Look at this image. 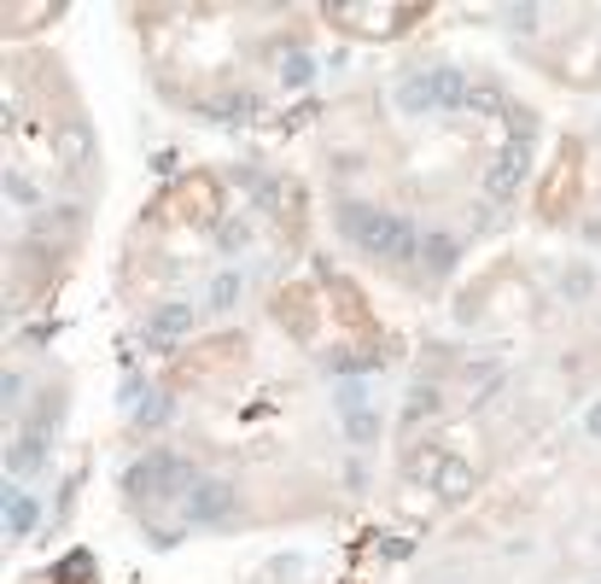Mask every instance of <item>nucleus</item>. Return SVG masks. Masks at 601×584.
Wrapping results in <instances>:
<instances>
[{
	"label": "nucleus",
	"instance_id": "nucleus-18",
	"mask_svg": "<svg viewBox=\"0 0 601 584\" xmlns=\"http://www.w3.org/2000/svg\"><path fill=\"white\" fill-rule=\"evenodd\" d=\"M375 363H380L375 351H334V357H327V368H334V374H350V380H357L362 368H375Z\"/></svg>",
	"mask_w": 601,
	"mask_h": 584
},
{
	"label": "nucleus",
	"instance_id": "nucleus-8",
	"mask_svg": "<svg viewBox=\"0 0 601 584\" xmlns=\"http://www.w3.org/2000/svg\"><path fill=\"white\" fill-rule=\"evenodd\" d=\"M48 450H53V432L48 427H30V432H18L12 445H7V468L24 479V473H35L41 462H48Z\"/></svg>",
	"mask_w": 601,
	"mask_h": 584
},
{
	"label": "nucleus",
	"instance_id": "nucleus-9",
	"mask_svg": "<svg viewBox=\"0 0 601 584\" xmlns=\"http://www.w3.org/2000/svg\"><path fill=\"white\" fill-rule=\"evenodd\" d=\"M432 491H439L444 503H467V497L479 491V468L462 462V456H450V462L439 468V479H432Z\"/></svg>",
	"mask_w": 601,
	"mask_h": 584
},
{
	"label": "nucleus",
	"instance_id": "nucleus-22",
	"mask_svg": "<svg viewBox=\"0 0 601 584\" xmlns=\"http://www.w3.org/2000/svg\"><path fill=\"white\" fill-rule=\"evenodd\" d=\"M339 409H345V415H362V409H368V380H345V386H339Z\"/></svg>",
	"mask_w": 601,
	"mask_h": 584
},
{
	"label": "nucleus",
	"instance_id": "nucleus-23",
	"mask_svg": "<svg viewBox=\"0 0 601 584\" xmlns=\"http://www.w3.org/2000/svg\"><path fill=\"white\" fill-rule=\"evenodd\" d=\"M0 404H7V409L24 404V368H7V374H0Z\"/></svg>",
	"mask_w": 601,
	"mask_h": 584
},
{
	"label": "nucleus",
	"instance_id": "nucleus-2",
	"mask_svg": "<svg viewBox=\"0 0 601 584\" xmlns=\"http://www.w3.org/2000/svg\"><path fill=\"white\" fill-rule=\"evenodd\" d=\"M391 100H398V112L409 117H426V112H455L473 100V82L455 71V65H426V71H409L398 76V88H391Z\"/></svg>",
	"mask_w": 601,
	"mask_h": 584
},
{
	"label": "nucleus",
	"instance_id": "nucleus-17",
	"mask_svg": "<svg viewBox=\"0 0 601 584\" xmlns=\"http://www.w3.org/2000/svg\"><path fill=\"white\" fill-rule=\"evenodd\" d=\"M240 292H245L240 269H222V275L211 281V310H234V304H240Z\"/></svg>",
	"mask_w": 601,
	"mask_h": 584
},
{
	"label": "nucleus",
	"instance_id": "nucleus-15",
	"mask_svg": "<svg viewBox=\"0 0 601 584\" xmlns=\"http://www.w3.org/2000/svg\"><path fill=\"white\" fill-rule=\"evenodd\" d=\"M164 421H170V392H147V398H140V409H135V427L152 432V427H164Z\"/></svg>",
	"mask_w": 601,
	"mask_h": 584
},
{
	"label": "nucleus",
	"instance_id": "nucleus-26",
	"mask_svg": "<svg viewBox=\"0 0 601 584\" xmlns=\"http://www.w3.org/2000/svg\"><path fill=\"white\" fill-rule=\"evenodd\" d=\"M584 438H595V445H601V398L584 409Z\"/></svg>",
	"mask_w": 601,
	"mask_h": 584
},
{
	"label": "nucleus",
	"instance_id": "nucleus-24",
	"mask_svg": "<svg viewBox=\"0 0 601 584\" xmlns=\"http://www.w3.org/2000/svg\"><path fill=\"white\" fill-rule=\"evenodd\" d=\"M537 18H544L537 7H514V12H508V30H514V35H531V30H537Z\"/></svg>",
	"mask_w": 601,
	"mask_h": 584
},
{
	"label": "nucleus",
	"instance_id": "nucleus-20",
	"mask_svg": "<svg viewBox=\"0 0 601 584\" xmlns=\"http://www.w3.org/2000/svg\"><path fill=\"white\" fill-rule=\"evenodd\" d=\"M211 117H222V123H245V117H252V94H222L217 106H211Z\"/></svg>",
	"mask_w": 601,
	"mask_h": 584
},
{
	"label": "nucleus",
	"instance_id": "nucleus-6",
	"mask_svg": "<svg viewBox=\"0 0 601 584\" xmlns=\"http://www.w3.org/2000/svg\"><path fill=\"white\" fill-rule=\"evenodd\" d=\"M526 176H531V140H508L503 153H496V164L485 170V194L496 205H508L526 187Z\"/></svg>",
	"mask_w": 601,
	"mask_h": 584
},
{
	"label": "nucleus",
	"instance_id": "nucleus-11",
	"mask_svg": "<svg viewBox=\"0 0 601 584\" xmlns=\"http://www.w3.org/2000/svg\"><path fill=\"white\" fill-rule=\"evenodd\" d=\"M439 409H444V392H439V386H414L409 398H403V421L421 427V421H432Z\"/></svg>",
	"mask_w": 601,
	"mask_h": 584
},
{
	"label": "nucleus",
	"instance_id": "nucleus-4",
	"mask_svg": "<svg viewBox=\"0 0 601 584\" xmlns=\"http://www.w3.org/2000/svg\"><path fill=\"white\" fill-rule=\"evenodd\" d=\"M234 503H240L234 479H199V486L181 497V520H188V526H222V520H234Z\"/></svg>",
	"mask_w": 601,
	"mask_h": 584
},
{
	"label": "nucleus",
	"instance_id": "nucleus-13",
	"mask_svg": "<svg viewBox=\"0 0 601 584\" xmlns=\"http://www.w3.org/2000/svg\"><path fill=\"white\" fill-rule=\"evenodd\" d=\"M0 194H7L18 211H35V205H48V199H41V187H35L24 170H7V176H0Z\"/></svg>",
	"mask_w": 601,
	"mask_h": 584
},
{
	"label": "nucleus",
	"instance_id": "nucleus-19",
	"mask_svg": "<svg viewBox=\"0 0 601 584\" xmlns=\"http://www.w3.org/2000/svg\"><path fill=\"white\" fill-rule=\"evenodd\" d=\"M345 432H350V445H375V432H380V415H375V409H362V415H345Z\"/></svg>",
	"mask_w": 601,
	"mask_h": 584
},
{
	"label": "nucleus",
	"instance_id": "nucleus-14",
	"mask_svg": "<svg viewBox=\"0 0 601 584\" xmlns=\"http://www.w3.org/2000/svg\"><path fill=\"white\" fill-rule=\"evenodd\" d=\"M590 292H595L590 263H567V269H561V299H567V304H584Z\"/></svg>",
	"mask_w": 601,
	"mask_h": 584
},
{
	"label": "nucleus",
	"instance_id": "nucleus-12",
	"mask_svg": "<svg viewBox=\"0 0 601 584\" xmlns=\"http://www.w3.org/2000/svg\"><path fill=\"white\" fill-rule=\"evenodd\" d=\"M59 158H65L71 170H82V164L94 158V140H88V129H82V123H65V129H59Z\"/></svg>",
	"mask_w": 601,
	"mask_h": 584
},
{
	"label": "nucleus",
	"instance_id": "nucleus-10",
	"mask_svg": "<svg viewBox=\"0 0 601 584\" xmlns=\"http://www.w3.org/2000/svg\"><path fill=\"white\" fill-rule=\"evenodd\" d=\"M462 263V240L455 234H421V269L426 275H450Z\"/></svg>",
	"mask_w": 601,
	"mask_h": 584
},
{
	"label": "nucleus",
	"instance_id": "nucleus-16",
	"mask_svg": "<svg viewBox=\"0 0 601 584\" xmlns=\"http://www.w3.org/2000/svg\"><path fill=\"white\" fill-rule=\"evenodd\" d=\"M275 71H281V82H286V88H304V82L316 76V65H309V53H304V48H286V59H281Z\"/></svg>",
	"mask_w": 601,
	"mask_h": 584
},
{
	"label": "nucleus",
	"instance_id": "nucleus-25",
	"mask_svg": "<svg viewBox=\"0 0 601 584\" xmlns=\"http://www.w3.org/2000/svg\"><path fill=\"white\" fill-rule=\"evenodd\" d=\"M467 106H485V112H508V106H503V94H496L491 82H479V88H473V100H467Z\"/></svg>",
	"mask_w": 601,
	"mask_h": 584
},
{
	"label": "nucleus",
	"instance_id": "nucleus-7",
	"mask_svg": "<svg viewBox=\"0 0 601 584\" xmlns=\"http://www.w3.org/2000/svg\"><path fill=\"white\" fill-rule=\"evenodd\" d=\"M0 509H7V538L12 544H24V538L35 532V520H41V503L24 486H0Z\"/></svg>",
	"mask_w": 601,
	"mask_h": 584
},
{
	"label": "nucleus",
	"instance_id": "nucleus-3",
	"mask_svg": "<svg viewBox=\"0 0 601 584\" xmlns=\"http://www.w3.org/2000/svg\"><path fill=\"white\" fill-rule=\"evenodd\" d=\"M123 486H129L135 497H188L199 479H193V462H188V456H176V450H147L140 462H129Z\"/></svg>",
	"mask_w": 601,
	"mask_h": 584
},
{
	"label": "nucleus",
	"instance_id": "nucleus-21",
	"mask_svg": "<svg viewBox=\"0 0 601 584\" xmlns=\"http://www.w3.org/2000/svg\"><path fill=\"white\" fill-rule=\"evenodd\" d=\"M217 246H222V252H245V246H252V228H245V222H222Z\"/></svg>",
	"mask_w": 601,
	"mask_h": 584
},
{
	"label": "nucleus",
	"instance_id": "nucleus-27",
	"mask_svg": "<svg viewBox=\"0 0 601 584\" xmlns=\"http://www.w3.org/2000/svg\"><path fill=\"white\" fill-rule=\"evenodd\" d=\"M590 584H601V578H590Z\"/></svg>",
	"mask_w": 601,
	"mask_h": 584
},
{
	"label": "nucleus",
	"instance_id": "nucleus-5",
	"mask_svg": "<svg viewBox=\"0 0 601 584\" xmlns=\"http://www.w3.org/2000/svg\"><path fill=\"white\" fill-rule=\"evenodd\" d=\"M193 322H199V310H193L188 299H164V304L147 310V322H140V340H147L152 351H176V345L193 333Z\"/></svg>",
	"mask_w": 601,
	"mask_h": 584
},
{
	"label": "nucleus",
	"instance_id": "nucleus-1",
	"mask_svg": "<svg viewBox=\"0 0 601 584\" xmlns=\"http://www.w3.org/2000/svg\"><path fill=\"white\" fill-rule=\"evenodd\" d=\"M339 234L357 246V252L368 258H386V263H409V258H421V234L403 222V217H391L380 211V205H339Z\"/></svg>",
	"mask_w": 601,
	"mask_h": 584
}]
</instances>
